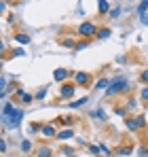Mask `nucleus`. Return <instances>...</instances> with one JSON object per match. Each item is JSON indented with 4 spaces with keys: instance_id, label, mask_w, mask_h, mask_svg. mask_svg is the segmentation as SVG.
<instances>
[{
    "instance_id": "bb28decb",
    "label": "nucleus",
    "mask_w": 148,
    "mask_h": 157,
    "mask_svg": "<svg viewBox=\"0 0 148 157\" xmlns=\"http://www.w3.org/2000/svg\"><path fill=\"white\" fill-rule=\"evenodd\" d=\"M0 151H2V153L6 151V142H4V140H0Z\"/></svg>"
},
{
    "instance_id": "20e7f679",
    "label": "nucleus",
    "mask_w": 148,
    "mask_h": 157,
    "mask_svg": "<svg viewBox=\"0 0 148 157\" xmlns=\"http://www.w3.org/2000/svg\"><path fill=\"white\" fill-rule=\"evenodd\" d=\"M140 125H144V117H138V119H127V130L135 132Z\"/></svg>"
},
{
    "instance_id": "9d476101",
    "label": "nucleus",
    "mask_w": 148,
    "mask_h": 157,
    "mask_svg": "<svg viewBox=\"0 0 148 157\" xmlns=\"http://www.w3.org/2000/svg\"><path fill=\"white\" fill-rule=\"evenodd\" d=\"M15 43L28 45V43H30V36H28V34H17V36H15Z\"/></svg>"
},
{
    "instance_id": "aec40b11",
    "label": "nucleus",
    "mask_w": 148,
    "mask_h": 157,
    "mask_svg": "<svg viewBox=\"0 0 148 157\" xmlns=\"http://www.w3.org/2000/svg\"><path fill=\"white\" fill-rule=\"evenodd\" d=\"M38 130H40L38 123H30V132H38Z\"/></svg>"
},
{
    "instance_id": "dca6fc26",
    "label": "nucleus",
    "mask_w": 148,
    "mask_h": 157,
    "mask_svg": "<svg viewBox=\"0 0 148 157\" xmlns=\"http://www.w3.org/2000/svg\"><path fill=\"white\" fill-rule=\"evenodd\" d=\"M87 102V98H80V100H76V102H72V108H78V106H83Z\"/></svg>"
},
{
    "instance_id": "ddd939ff",
    "label": "nucleus",
    "mask_w": 148,
    "mask_h": 157,
    "mask_svg": "<svg viewBox=\"0 0 148 157\" xmlns=\"http://www.w3.org/2000/svg\"><path fill=\"white\" fill-rule=\"evenodd\" d=\"M38 157H51V149H47V147H43V149L38 151Z\"/></svg>"
},
{
    "instance_id": "4be33fe9",
    "label": "nucleus",
    "mask_w": 148,
    "mask_h": 157,
    "mask_svg": "<svg viewBox=\"0 0 148 157\" xmlns=\"http://www.w3.org/2000/svg\"><path fill=\"white\" fill-rule=\"evenodd\" d=\"M64 45H66V47H74V40H72V38H66Z\"/></svg>"
},
{
    "instance_id": "f8f14e48",
    "label": "nucleus",
    "mask_w": 148,
    "mask_h": 157,
    "mask_svg": "<svg viewBox=\"0 0 148 157\" xmlns=\"http://www.w3.org/2000/svg\"><path fill=\"white\" fill-rule=\"evenodd\" d=\"M43 134H45V136H55V130H53V125H45V128H43Z\"/></svg>"
},
{
    "instance_id": "1a4fd4ad",
    "label": "nucleus",
    "mask_w": 148,
    "mask_h": 157,
    "mask_svg": "<svg viewBox=\"0 0 148 157\" xmlns=\"http://www.w3.org/2000/svg\"><path fill=\"white\" fill-rule=\"evenodd\" d=\"M17 94H19V98H21V102H24V104H30V102H32V96H30V94H25L24 89H19Z\"/></svg>"
},
{
    "instance_id": "5701e85b",
    "label": "nucleus",
    "mask_w": 148,
    "mask_h": 157,
    "mask_svg": "<svg viewBox=\"0 0 148 157\" xmlns=\"http://www.w3.org/2000/svg\"><path fill=\"white\" fill-rule=\"evenodd\" d=\"M89 151H91V153H99L102 149H99V147H95V144H91V147H89Z\"/></svg>"
},
{
    "instance_id": "423d86ee",
    "label": "nucleus",
    "mask_w": 148,
    "mask_h": 157,
    "mask_svg": "<svg viewBox=\"0 0 148 157\" xmlns=\"http://www.w3.org/2000/svg\"><path fill=\"white\" fill-rule=\"evenodd\" d=\"M74 81H76L78 85H89V83H91L89 72H76V75H74Z\"/></svg>"
},
{
    "instance_id": "393cba45",
    "label": "nucleus",
    "mask_w": 148,
    "mask_h": 157,
    "mask_svg": "<svg viewBox=\"0 0 148 157\" xmlns=\"http://www.w3.org/2000/svg\"><path fill=\"white\" fill-rule=\"evenodd\" d=\"M119 15H121V9H114V11L110 13V17H119Z\"/></svg>"
},
{
    "instance_id": "a211bd4d",
    "label": "nucleus",
    "mask_w": 148,
    "mask_h": 157,
    "mask_svg": "<svg viewBox=\"0 0 148 157\" xmlns=\"http://www.w3.org/2000/svg\"><path fill=\"white\" fill-rule=\"evenodd\" d=\"M21 151H24V153L30 151V140H24V142H21Z\"/></svg>"
},
{
    "instance_id": "2eb2a0df",
    "label": "nucleus",
    "mask_w": 148,
    "mask_h": 157,
    "mask_svg": "<svg viewBox=\"0 0 148 157\" xmlns=\"http://www.w3.org/2000/svg\"><path fill=\"white\" fill-rule=\"evenodd\" d=\"M146 9H148V0H144V2H140V9H138V11H140L142 15L146 13Z\"/></svg>"
},
{
    "instance_id": "b1692460",
    "label": "nucleus",
    "mask_w": 148,
    "mask_h": 157,
    "mask_svg": "<svg viewBox=\"0 0 148 157\" xmlns=\"http://www.w3.org/2000/svg\"><path fill=\"white\" fill-rule=\"evenodd\" d=\"M140 78H142L144 83H148V68H146V70H144V72H142V77H140Z\"/></svg>"
},
{
    "instance_id": "412c9836",
    "label": "nucleus",
    "mask_w": 148,
    "mask_h": 157,
    "mask_svg": "<svg viewBox=\"0 0 148 157\" xmlns=\"http://www.w3.org/2000/svg\"><path fill=\"white\" fill-rule=\"evenodd\" d=\"M142 100H146V102H148V87L142 89Z\"/></svg>"
},
{
    "instance_id": "0eeeda50",
    "label": "nucleus",
    "mask_w": 148,
    "mask_h": 157,
    "mask_svg": "<svg viewBox=\"0 0 148 157\" xmlns=\"http://www.w3.org/2000/svg\"><path fill=\"white\" fill-rule=\"evenodd\" d=\"M53 77L55 81H66V77H70V72H68V68H55Z\"/></svg>"
},
{
    "instance_id": "9b49d317",
    "label": "nucleus",
    "mask_w": 148,
    "mask_h": 157,
    "mask_svg": "<svg viewBox=\"0 0 148 157\" xmlns=\"http://www.w3.org/2000/svg\"><path fill=\"white\" fill-rule=\"evenodd\" d=\"M108 6H110V4H108L106 0H99L98 2V11L99 13H108Z\"/></svg>"
},
{
    "instance_id": "39448f33",
    "label": "nucleus",
    "mask_w": 148,
    "mask_h": 157,
    "mask_svg": "<svg viewBox=\"0 0 148 157\" xmlns=\"http://www.w3.org/2000/svg\"><path fill=\"white\" fill-rule=\"evenodd\" d=\"M59 94H61V98H64V100L72 98V96H74V85H72V83H66V85L61 87V91H59Z\"/></svg>"
},
{
    "instance_id": "f3484780",
    "label": "nucleus",
    "mask_w": 148,
    "mask_h": 157,
    "mask_svg": "<svg viewBox=\"0 0 148 157\" xmlns=\"http://www.w3.org/2000/svg\"><path fill=\"white\" fill-rule=\"evenodd\" d=\"M98 36H99V38H108V36H110V30H99Z\"/></svg>"
},
{
    "instance_id": "6ab92c4d",
    "label": "nucleus",
    "mask_w": 148,
    "mask_h": 157,
    "mask_svg": "<svg viewBox=\"0 0 148 157\" xmlns=\"http://www.w3.org/2000/svg\"><path fill=\"white\" fill-rule=\"evenodd\" d=\"M45 96H47V89H45V87H43V89H40V91H38V94H36V100H43V98H45Z\"/></svg>"
},
{
    "instance_id": "6e6552de",
    "label": "nucleus",
    "mask_w": 148,
    "mask_h": 157,
    "mask_svg": "<svg viewBox=\"0 0 148 157\" xmlns=\"http://www.w3.org/2000/svg\"><path fill=\"white\" fill-rule=\"evenodd\" d=\"M72 136H74L72 130H61V132H57V138H61V140H68V138H72Z\"/></svg>"
},
{
    "instance_id": "f257e3e1",
    "label": "nucleus",
    "mask_w": 148,
    "mask_h": 157,
    "mask_svg": "<svg viewBox=\"0 0 148 157\" xmlns=\"http://www.w3.org/2000/svg\"><path fill=\"white\" fill-rule=\"evenodd\" d=\"M123 89H127V78L125 77H117V81H112L110 87L106 89V96H117V94L123 91Z\"/></svg>"
},
{
    "instance_id": "7ed1b4c3",
    "label": "nucleus",
    "mask_w": 148,
    "mask_h": 157,
    "mask_svg": "<svg viewBox=\"0 0 148 157\" xmlns=\"http://www.w3.org/2000/svg\"><path fill=\"white\" fill-rule=\"evenodd\" d=\"M78 34H80V36H93V34H98V30H95V24H91V21H85L83 26H78Z\"/></svg>"
},
{
    "instance_id": "4468645a",
    "label": "nucleus",
    "mask_w": 148,
    "mask_h": 157,
    "mask_svg": "<svg viewBox=\"0 0 148 157\" xmlns=\"http://www.w3.org/2000/svg\"><path fill=\"white\" fill-rule=\"evenodd\" d=\"M95 87H106V89H108V87H110V85H108V81H106V78H102V81H98V83H95Z\"/></svg>"
},
{
    "instance_id": "f03ea898",
    "label": "nucleus",
    "mask_w": 148,
    "mask_h": 157,
    "mask_svg": "<svg viewBox=\"0 0 148 157\" xmlns=\"http://www.w3.org/2000/svg\"><path fill=\"white\" fill-rule=\"evenodd\" d=\"M21 117H24V110H21V108H15L9 117H4V123H6L9 128H17L19 121H21Z\"/></svg>"
},
{
    "instance_id": "a878e982",
    "label": "nucleus",
    "mask_w": 148,
    "mask_h": 157,
    "mask_svg": "<svg viewBox=\"0 0 148 157\" xmlns=\"http://www.w3.org/2000/svg\"><path fill=\"white\" fill-rule=\"evenodd\" d=\"M85 47H87V43H80V45H76V51H83Z\"/></svg>"
}]
</instances>
